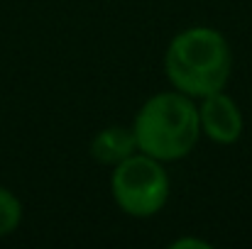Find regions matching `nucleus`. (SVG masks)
I'll return each mask as SVG.
<instances>
[{
    "label": "nucleus",
    "instance_id": "2",
    "mask_svg": "<svg viewBox=\"0 0 252 249\" xmlns=\"http://www.w3.org/2000/svg\"><path fill=\"white\" fill-rule=\"evenodd\" d=\"M132 135L137 152L157 159L176 162L191 154L201 137V120L193 98L184 93H157L140 108Z\"/></svg>",
    "mask_w": 252,
    "mask_h": 249
},
{
    "label": "nucleus",
    "instance_id": "1",
    "mask_svg": "<svg viewBox=\"0 0 252 249\" xmlns=\"http://www.w3.org/2000/svg\"><path fill=\"white\" fill-rule=\"evenodd\" d=\"M164 71L169 83L189 98L218 93L230 81V44L213 27H189L171 39L164 54Z\"/></svg>",
    "mask_w": 252,
    "mask_h": 249
},
{
    "label": "nucleus",
    "instance_id": "5",
    "mask_svg": "<svg viewBox=\"0 0 252 249\" xmlns=\"http://www.w3.org/2000/svg\"><path fill=\"white\" fill-rule=\"evenodd\" d=\"M137 152V142H135V135L132 130L127 127H105L100 130L93 142H91V157L98 159L100 164H120L123 159H127L130 154Z\"/></svg>",
    "mask_w": 252,
    "mask_h": 249
},
{
    "label": "nucleus",
    "instance_id": "6",
    "mask_svg": "<svg viewBox=\"0 0 252 249\" xmlns=\"http://www.w3.org/2000/svg\"><path fill=\"white\" fill-rule=\"evenodd\" d=\"M22 222V203L17 195L0 186V237L12 235Z\"/></svg>",
    "mask_w": 252,
    "mask_h": 249
},
{
    "label": "nucleus",
    "instance_id": "7",
    "mask_svg": "<svg viewBox=\"0 0 252 249\" xmlns=\"http://www.w3.org/2000/svg\"><path fill=\"white\" fill-rule=\"evenodd\" d=\"M211 249L208 242H203V240H196V237H181V240H176V242H171V249Z\"/></svg>",
    "mask_w": 252,
    "mask_h": 249
},
{
    "label": "nucleus",
    "instance_id": "4",
    "mask_svg": "<svg viewBox=\"0 0 252 249\" xmlns=\"http://www.w3.org/2000/svg\"><path fill=\"white\" fill-rule=\"evenodd\" d=\"M201 100H203L198 108L201 132L216 144H235L243 135V112L238 103L223 90L211 93Z\"/></svg>",
    "mask_w": 252,
    "mask_h": 249
},
{
    "label": "nucleus",
    "instance_id": "3",
    "mask_svg": "<svg viewBox=\"0 0 252 249\" xmlns=\"http://www.w3.org/2000/svg\"><path fill=\"white\" fill-rule=\"evenodd\" d=\"M110 191L125 215L152 218L167 205L171 183L162 162L140 152L115 164L110 176Z\"/></svg>",
    "mask_w": 252,
    "mask_h": 249
}]
</instances>
